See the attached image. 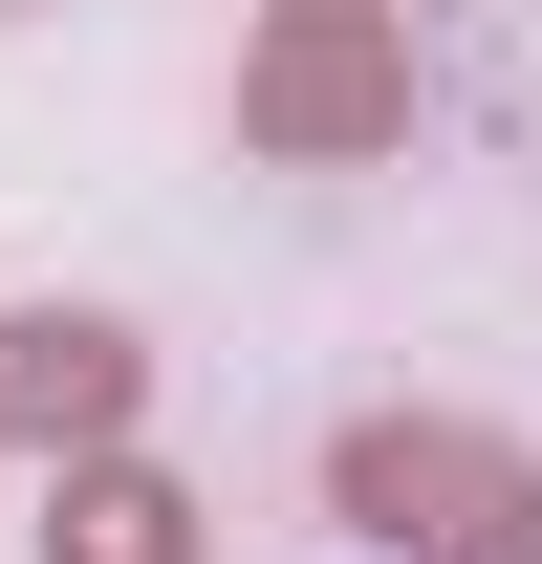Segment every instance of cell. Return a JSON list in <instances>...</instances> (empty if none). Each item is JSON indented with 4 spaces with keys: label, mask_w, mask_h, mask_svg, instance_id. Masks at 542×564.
<instances>
[{
    "label": "cell",
    "mask_w": 542,
    "mask_h": 564,
    "mask_svg": "<svg viewBox=\"0 0 542 564\" xmlns=\"http://www.w3.org/2000/svg\"><path fill=\"white\" fill-rule=\"evenodd\" d=\"M44 564H217V499L174 478V456H131V434H109V456H66V478H44Z\"/></svg>",
    "instance_id": "277c9868"
},
{
    "label": "cell",
    "mask_w": 542,
    "mask_h": 564,
    "mask_svg": "<svg viewBox=\"0 0 542 564\" xmlns=\"http://www.w3.org/2000/svg\"><path fill=\"white\" fill-rule=\"evenodd\" d=\"M326 521L369 564H542V434H499V413H347L326 434Z\"/></svg>",
    "instance_id": "6da1fadb"
},
{
    "label": "cell",
    "mask_w": 542,
    "mask_h": 564,
    "mask_svg": "<svg viewBox=\"0 0 542 564\" xmlns=\"http://www.w3.org/2000/svg\"><path fill=\"white\" fill-rule=\"evenodd\" d=\"M0 22H22V0H0Z\"/></svg>",
    "instance_id": "5b68a950"
},
{
    "label": "cell",
    "mask_w": 542,
    "mask_h": 564,
    "mask_svg": "<svg viewBox=\"0 0 542 564\" xmlns=\"http://www.w3.org/2000/svg\"><path fill=\"white\" fill-rule=\"evenodd\" d=\"M152 413V326H109V304H0V456H109V434Z\"/></svg>",
    "instance_id": "3957f363"
},
{
    "label": "cell",
    "mask_w": 542,
    "mask_h": 564,
    "mask_svg": "<svg viewBox=\"0 0 542 564\" xmlns=\"http://www.w3.org/2000/svg\"><path fill=\"white\" fill-rule=\"evenodd\" d=\"M239 152H261V174H369V152H412V0H261V22H239Z\"/></svg>",
    "instance_id": "7a4b0ae2"
}]
</instances>
